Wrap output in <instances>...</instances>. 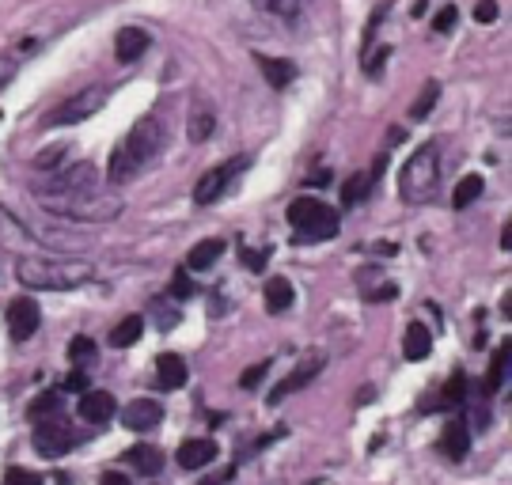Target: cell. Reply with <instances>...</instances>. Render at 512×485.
Wrapping results in <instances>:
<instances>
[{
    "label": "cell",
    "mask_w": 512,
    "mask_h": 485,
    "mask_svg": "<svg viewBox=\"0 0 512 485\" xmlns=\"http://www.w3.org/2000/svg\"><path fill=\"white\" fill-rule=\"evenodd\" d=\"M497 16H501L497 0H478V4H475V19H478V23H494Z\"/></svg>",
    "instance_id": "cell-38"
},
{
    "label": "cell",
    "mask_w": 512,
    "mask_h": 485,
    "mask_svg": "<svg viewBox=\"0 0 512 485\" xmlns=\"http://www.w3.org/2000/svg\"><path fill=\"white\" fill-rule=\"evenodd\" d=\"M262 12H270L277 19H296L304 8H308V0H255Z\"/></svg>",
    "instance_id": "cell-24"
},
{
    "label": "cell",
    "mask_w": 512,
    "mask_h": 485,
    "mask_svg": "<svg viewBox=\"0 0 512 485\" xmlns=\"http://www.w3.org/2000/svg\"><path fill=\"white\" fill-rule=\"evenodd\" d=\"M148 46H152L148 31H141V27H122L118 38H114V57L133 65V61H141V57L148 54Z\"/></svg>",
    "instance_id": "cell-12"
},
{
    "label": "cell",
    "mask_w": 512,
    "mask_h": 485,
    "mask_svg": "<svg viewBox=\"0 0 512 485\" xmlns=\"http://www.w3.org/2000/svg\"><path fill=\"white\" fill-rule=\"evenodd\" d=\"M220 254H224V239H205V243H198V247L190 251L186 266H190L194 273H202V270H209V266L217 262Z\"/></svg>",
    "instance_id": "cell-22"
},
{
    "label": "cell",
    "mask_w": 512,
    "mask_h": 485,
    "mask_svg": "<svg viewBox=\"0 0 512 485\" xmlns=\"http://www.w3.org/2000/svg\"><path fill=\"white\" fill-rule=\"evenodd\" d=\"M65 391H88V376H84V372H73V376L65 379Z\"/></svg>",
    "instance_id": "cell-40"
},
{
    "label": "cell",
    "mask_w": 512,
    "mask_h": 485,
    "mask_svg": "<svg viewBox=\"0 0 512 485\" xmlns=\"http://www.w3.org/2000/svg\"><path fill=\"white\" fill-rule=\"evenodd\" d=\"M228 478H232V474H220V478H205L202 485H224V482H228Z\"/></svg>",
    "instance_id": "cell-45"
},
{
    "label": "cell",
    "mask_w": 512,
    "mask_h": 485,
    "mask_svg": "<svg viewBox=\"0 0 512 485\" xmlns=\"http://www.w3.org/2000/svg\"><path fill=\"white\" fill-rule=\"evenodd\" d=\"M19 285L27 288H42V292H69V288L88 285L95 277L92 262H65V258H38V254H27L19 258L16 266Z\"/></svg>",
    "instance_id": "cell-2"
},
{
    "label": "cell",
    "mask_w": 512,
    "mask_h": 485,
    "mask_svg": "<svg viewBox=\"0 0 512 485\" xmlns=\"http://www.w3.org/2000/svg\"><path fill=\"white\" fill-rule=\"evenodd\" d=\"M289 224L296 232V243H323L330 235L338 232V213H330L323 201L315 198H296L289 205Z\"/></svg>",
    "instance_id": "cell-5"
},
{
    "label": "cell",
    "mask_w": 512,
    "mask_h": 485,
    "mask_svg": "<svg viewBox=\"0 0 512 485\" xmlns=\"http://www.w3.org/2000/svg\"><path fill=\"white\" fill-rule=\"evenodd\" d=\"M456 19H459V12H456V8H452V4H448V8H440V16L433 19V31H437V35H448Z\"/></svg>",
    "instance_id": "cell-37"
},
{
    "label": "cell",
    "mask_w": 512,
    "mask_h": 485,
    "mask_svg": "<svg viewBox=\"0 0 512 485\" xmlns=\"http://www.w3.org/2000/svg\"><path fill=\"white\" fill-rule=\"evenodd\" d=\"M482 186H486V182H482V175H467V179L459 182L456 186V209H467V205H475L478 198H482Z\"/></svg>",
    "instance_id": "cell-25"
},
{
    "label": "cell",
    "mask_w": 512,
    "mask_h": 485,
    "mask_svg": "<svg viewBox=\"0 0 512 485\" xmlns=\"http://www.w3.org/2000/svg\"><path fill=\"white\" fill-rule=\"evenodd\" d=\"M23 243H31V228L19 224L8 209H0V247H23Z\"/></svg>",
    "instance_id": "cell-21"
},
{
    "label": "cell",
    "mask_w": 512,
    "mask_h": 485,
    "mask_svg": "<svg viewBox=\"0 0 512 485\" xmlns=\"http://www.w3.org/2000/svg\"><path fill=\"white\" fill-rule=\"evenodd\" d=\"M129 463L141 470L145 478H156L164 470V451L152 448V444H137V448H129Z\"/></svg>",
    "instance_id": "cell-18"
},
{
    "label": "cell",
    "mask_w": 512,
    "mask_h": 485,
    "mask_svg": "<svg viewBox=\"0 0 512 485\" xmlns=\"http://www.w3.org/2000/svg\"><path fill=\"white\" fill-rule=\"evenodd\" d=\"M69 360H73V364H80V368H84V364H92V360H95V342H92V338H84V334H80V338H73V345H69Z\"/></svg>",
    "instance_id": "cell-29"
},
{
    "label": "cell",
    "mask_w": 512,
    "mask_h": 485,
    "mask_svg": "<svg viewBox=\"0 0 512 485\" xmlns=\"http://www.w3.org/2000/svg\"><path fill=\"white\" fill-rule=\"evenodd\" d=\"M114 410H118V402L107 391H84V398H80V417L92 421V425H107Z\"/></svg>",
    "instance_id": "cell-13"
},
{
    "label": "cell",
    "mask_w": 512,
    "mask_h": 485,
    "mask_svg": "<svg viewBox=\"0 0 512 485\" xmlns=\"http://www.w3.org/2000/svg\"><path fill=\"white\" fill-rule=\"evenodd\" d=\"M266 372H270V360H262V364H255V368H247V372L239 376V387H243V391H251V387H258V383H262V376H266Z\"/></svg>",
    "instance_id": "cell-35"
},
{
    "label": "cell",
    "mask_w": 512,
    "mask_h": 485,
    "mask_svg": "<svg viewBox=\"0 0 512 485\" xmlns=\"http://www.w3.org/2000/svg\"><path fill=\"white\" fill-rule=\"evenodd\" d=\"M395 296V285H384V288H376V292H368V300L376 304V300H391Z\"/></svg>",
    "instance_id": "cell-43"
},
{
    "label": "cell",
    "mask_w": 512,
    "mask_h": 485,
    "mask_svg": "<svg viewBox=\"0 0 512 485\" xmlns=\"http://www.w3.org/2000/svg\"><path fill=\"white\" fill-rule=\"evenodd\" d=\"M99 485H129V478L122 474V470H107V474H103V482H99Z\"/></svg>",
    "instance_id": "cell-42"
},
{
    "label": "cell",
    "mask_w": 512,
    "mask_h": 485,
    "mask_svg": "<svg viewBox=\"0 0 512 485\" xmlns=\"http://www.w3.org/2000/svg\"><path fill=\"white\" fill-rule=\"evenodd\" d=\"M65 144H50L42 156H38V171H54V167H61V160H65Z\"/></svg>",
    "instance_id": "cell-33"
},
{
    "label": "cell",
    "mask_w": 512,
    "mask_h": 485,
    "mask_svg": "<svg viewBox=\"0 0 512 485\" xmlns=\"http://www.w3.org/2000/svg\"><path fill=\"white\" fill-rule=\"evenodd\" d=\"M16 72H19V54L16 50H4V54H0V91L16 80Z\"/></svg>",
    "instance_id": "cell-32"
},
{
    "label": "cell",
    "mask_w": 512,
    "mask_h": 485,
    "mask_svg": "<svg viewBox=\"0 0 512 485\" xmlns=\"http://www.w3.org/2000/svg\"><path fill=\"white\" fill-rule=\"evenodd\" d=\"M437 99H440V84H437V80H429V84L421 88L418 99H414V107H410V118H414V122H421L429 110L437 107Z\"/></svg>",
    "instance_id": "cell-26"
},
{
    "label": "cell",
    "mask_w": 512,
    "mask_h": 485,
    "mask_svg": "<svg viewBox=\"0 0 512 485\" xmlns=\"http://www.w3.org/2000/svg\"><path fill=\"white\" fill-rule=\"evenodd\" d=\"M38 323H42V311H38L35 300L19 296V300L8 304V330H12V338H16V342H27V338L38 330Z\"/></svg>",
    "instance_id": "cell-9"
},
{
    "label": "cell",
    "mask_w": 512,
    "mask_h": 485,
    "mask_svg": "<svg viewBox=\"0 0 512 485\" xmlns=\"http://www.w3.org/2000/svg\"><path fill=\"white\" fill-rule=\"evenodd\" d=\"M323 372V357H308V360H300L289 376L281 379L274 387V395H270V402H281V398H289V395H296V391H304L311 379Z\"/></svg>",
    "instance_id": "cell-10"
},
{
    "label": "cell",
    "mask_w": 512,
    "mask_h": 485,
    "mask_svg": "<svg viewBox=\"0 0 512 485\" xmlns=\"http://www.w3.org/2000/svg\"><path fill=\"white\" fill-rule=\"evenodd\" d=\"M437 179H440V152L437 144H421L418 152L406 160L403 175H399V198L406 205H425L437 194Z\"/></svg>",
    "instance_id": "cell-3"
},
{
    "label": "cell",
    "mask_w": 512,
    "mask_h": 485,
    "mask_svg": "<svg viewBox=\"0 0 512 485\" xmlns=\"http://www.w3.org/2000/svg\"><path fill=\"white\" fill-rule=\"evenodd\" d=\"M4 482H8V485H42L35 470H23V467H8Z\"/></svg>",
    "instance_id": "cell-36"
},
{
    "label": "cell",
    "mask_w": 512,
    "mask_h": 485,
    "mask_svg": "<svg viewBox=\"0 0 512 485\" xmlns=\"http://www.w3.org/2000/svg\"><path fill=\"white\" fill-rule=\"evenodd\" d=\"M372 179H376V171H372V175H353V179L342 186V205H346V209H349V205H357V201L372 190Z\"/></svg>",
    "instance_id": "cell-27"
},
{
    "label": "cell",
    "mask_w": 512,
    "mask_h": 485,
    "mask_svg": "<svg viewBox=\"0 0 512 485\" xmlns=\"http://www.w3.org/2000/svg\"><path fill=\"white\" fill-rule=\"evenodd\" d=\"M505 364H509V345H501L494 353V364H490V376H486V391L494 395L497 387L505 383Z\"/></svg>",
    "instance_id": "cell-28"
},
{
    "label": "cell",
    "mask_w": 512,
    "mask_h": 485,
    "mask_svg": "<svg viewBox=\"0 0 512 485\" xmlns=\"http://www.w3.org/2000/svg\"><path fill=\"white\" fill-rule=\"evenodd\" d=\"M463 398H467V376L456 372V376L444 383V402H448V406H459Z\"/></svg>",
    "instance_id": "cell-31"
},
{
    "label": "cell",
    "mask_w": 512,
    "mask_h": 485,
    "mask_svg": "<svg viewBox=\"0 0 512 485\" xmlns=\"http://www.w3.org/2000/svg\"><path fill=\"white\" fill-rule=\"evenodd\" d=\"M175 459H179V467L183 470H202L205 463H213V459H217V444H213V440H205V436L186 440Z\"/></svg>",
    "instance_id": "cell-15"
},
{
    "label": "cell",
    "mask_w": 512,
    "mask_h": 485,
    "mask_svg": "<svg viewBox=\"0 0 512 485\" xmlns=\"http://www.w3.org/2000/svg\"><path fill=\"white\" fill-rule=\"evenodd\" d=\"M122 421H126V429H133V432H148L164 421V406L152 402V398H137V402H129L126 410H122Z\"/></svg>",
    "instance_id": "cell-11"
},
{
    "label": "cell",
    "mask_w": 512,
    "mask_h": 485,
    "mask_svg": "<svg viewBox=\"0 0 512 485\" xmlns=\"http://www.w3.org/2000/svg\"><path fill=\"white\" fill-rule=\"evenodd\" d=\"M164 144H167V126H164V118H141L137 126L129 129V137L118 148H114V156H110V171H107V179L118 186V182H129V179H137L141 171H145L148 163H156L160 160V152H164Z\"/></svg>",
    "instance_id": "cell-1"
},
{
    "label": "cell",
    "mask_w": 512,
    "mask_h": 485,
    "mask_svg": "<svg viewBox=\"0 0 512 485\" xmlns=\"http://www.w3.org/2000/svg\"><path fill=\"white\" fill-rule=\"evenodd\" d=\"M73 444H76V432L69 429V421H61V417L35 421V451L38 455H46V459H61V455H69Z\"/></svg>",
    "instance_id": "cell-7"
},
{
    "label": "cell",
    "mask_w": 512,
    "mask_h": 485,
    "mask_svg": "<svg viewBox=\"0 0 512 485\" xmlns=\"http://www.w3.org/2000/svg\"><path fill=\"white\" fill-rule=\"evenodd\" d=\"M262 296H266V311H270V315H281V311H289V307H293V281H289V277H274V281H266V292H262Z\"/></svg>",
    "instance_id": "cell-17"
},
{
    "label": "cell",
    "mask_w": 512,
    "mask_h": 485,
    "mask_svg": "<svg viewBox=\"0 0 512 485\" xmlns=\"http://www.w3.org/2000/svg\"><path fill=\"white\" fill-rule=\"evenodd\" d=\"M501 247H505V251L512 247V224H505V232H501Z\"/></svg>",
    "instance_id": "cell-44"
},
{
    "label": "cell",
    "mask_w": 512,
    "mask_h": 485,
    "mask_svg": "<svg viewBox=\"0 0 512 485\" xmlns=\"http://www.w3.org/2000/svg\"><path fill=\"white\" fill-rule=\"evenodd\" d=\"M190 292H194V285L179 273V277H175V285H171V296H175V300H190Z\"/></svg>",
    "instance_id": "cell-39"
},
{
    "label": "cell",
    "mask_w": 512,
    "mask_h": 485,
    "mask_svg": "<svg viewBox=\"0 0 512 485\" xmlns=\"http://www.w3.org/2000/svg\"><path fill=\"white\" fill-rule=\"evenodd\" d=\"M50 213L57 216H73V220H114L122 213V198L110 194L107 186L99 182L92 190H80V194H69V198H54V201H42Z\"/></svg>",
    "instance_id": "cell-4"
},
{
    "label": "cell",
    "mask_w": 512,
    "mask_h": 485,
    "mask_svg": "<svg viewBox=\"0 0 512 485\" xmlns=\"http://www.w3.org/2000/svg\"><path fill=\"white\" fill-rule=\"evenodd\" d=\"M213 133V114L202 110V114H194V122H190V141H205Z\"/></svg>",
    "instance_id": "cell-34"
},
{
    "label": "cell",
    "mask_w": 512,
    "mask_h": 485,
    "mask_svg": "<svg viewBox=\"0 0 512 485\" xmlns=\"http://www.w3.org/2000/svg\"><path fill=\"white\" fill-rule=\"evenodd\" d=\"M243 262H247L251 270H262V266H266V254H258V251H243Z\"/></svg>",
    "instance_id": "cell-41"
},
{
    "label": "cell",
    "mask_w": 512,
    "mask_h": 485,
    "mask_svg": "<svg viewBox=\"0 0 512 485\" xmlns=\"http://www.w3.org/2000/svg\"><path fill=\"white\" fill-rule=\"evenodd\" d=\"M141 330H145V319L141 315H129V319H122V323L110 330V345L114 349H126V345H133L141 338Z\"/></svg>",
    "instance_id": "cell-23"
},
{
    "label": "cell",
    "mask_w": 512,
    "mask_h": 485,
    "mask_svg": "<svg viewBox=\"0 0 512 485\" xmlns=\"http://www.w3.org/2000/svg\"><path fill=\"white\" fill-rule=\"evenodd\" d=\"M183 383H186L183 357H175V353H164V357L156 360V387H164V391H179Z\"/></svg>",
    "instance_id": "cell-16"
},
{
    "label": "cell",
    "mask_w": 512,
    "mask_h": 485,
    "mask_svg": "<svg viewBox=\"0 0 512 485\" xmlns=\"http://www.w3.org/2000/svg\"><path fill=\"white\" fill-rule=\"evenodd\" d=\"M107 103V88H84L76 91L73 99H65L61 107L46 118V126H76V122H84V118H92L95 110Z\"/></svg>",
    "instance_id": "cell-6"
},
{
    "label": "cell",
    "mask_w": 512,
    "mask_h": 485,
    "mask_svg": "<svg viewBox=\"0 0 512 485\" xmlns=\"http://www.w3.org/2000/svg\"><path fill=\"white\" fill-rule=\"evenodd\" d=\"M247 163H251V156H239V160H228L224 167H213V171L202 175V182L194 186V201H198V205H213V201L228 190V182L236 179Z\"/></svg>",
    "instance_id": "cell-8"
},
{
    "label": "cell",
    "mask_w": 512,
    "mask_h": 485,
    "mask_svg": "<svg viewBox=\"0 0 512 485\" xmlns=\"http://www.w3.org/2000/svg\"><path fill=\"white\" fill-rule=\"evenodd\" d=\"M258 65H262V72H266V84L270 88H289L296 80V65L293 61H277V57H258Z\"/></svg>",
    "instance_id": "cell-20"
},
{
    "label": "cell",
    "mask_w": 512,
    "mask_h": 485,
    "mask_svg": "<svg viewBox=\"0 0 512 485\" xmlns=\"http://www.w3.org/2000/svg\"><path fill=\"white\" fill-rule=\"evenodd\" d=\"M57 414H61V395H42L35 406H31V417H35V421H46V417H57Z\"/></svg>",
    "instance_id": "cell-30"
},
{
    "label": "cell",
    "mask_w": 512,
    "mask_h": 485,
    "mask_svg": "<svg viewBox=\"0 0 512 485\" xmlns=\"http://www.w3.org/2000/svg\"><path fill=\"white\" fill-rule=\"evenodd\" d=\"M440 451L452 459V463H463V455L471 451V432L463 421H448L444 432H440Z\"/></svg>",
    "instance_id": "cell-14"
},
{
    "label": "cell",
    "mask_w": 512,
    "mask_h": 485,
    "mask_svg": "<svg viewBox=\"0 0 512 485\" xmlns=\"http://www.w3.org/2000/svg\"><path fill=\"white\" fill-rule=\"evenodd\" d=\"M429 349H433V334H429L421 323L406 326V338H403L406 360H425V357H429Z\"/></svg>",
    "instance_id": "cell-19"
}]
</instances>
